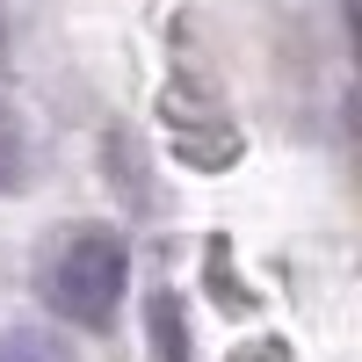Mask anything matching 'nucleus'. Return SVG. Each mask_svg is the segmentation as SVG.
I'll use <instances>...</instances> for the list:
<instances>
[{
	"instance_id": "nucleus-3",
	"label": "nucleus",
	"mask_w": 362,
	"mask_h": 362,
	"mask_svg": "<svg viewBox=\"0 0 362 362\" xmlns=\"http://www.w3.org/2000/svg\"><path fill=\"white\" fill-rule=\"evenodd\" d=\"M145 319H153V348H160V362H189V341H181V305H174L167 290L145 305Z\"/></svg>"
},
{
	"instance_id": "nucleus-2",
	"label": "nucleus",
	"mask_w": 362,
	"mask_h": 362,
	"mask_svg": "<svg viewBox=\"0 0 362 362\" xmlns=\"http://www.w3.org/2000/svg\"><path fill=\"white\" fill-rule=\"evenodd\" d=\"M0 362H80V355H73V341L58 334V326H44V319H15L8 334H0Z\"/></svg>"
},
{
	"instance_id": "nucleus-1",
	"label": "nucleus",
	"mask_w": 362,
	"mask_h": 362,
	"mask_svg": "<svg viewBox=\"0 0 362 362\" xmlns=\"http://www.w3.org/2000/svg\"><path fill=\"white\" fill-rule=\"evenodd\" d=\"M44 305L73 326H109L116 305H124V283H131V254L109 225H66L44 247Z\"/></svg>"
},
{
	"instance_id": "nucleus-4",
	"label": "nucleus",
	"mask_w": 362,
	"mask_h": 362,
	"mask_svg": "<svg viewBox=\"0 0 362 362\" xmlns=\"http://www.w3.org/2000/svg\"><path fill=\"white\" fill-rule=\"evenodd\" d=\"M22 181H29V138H22V124H15V116L0 109V196H8V189H22Z\"/></svg>"
}]
</instances>
